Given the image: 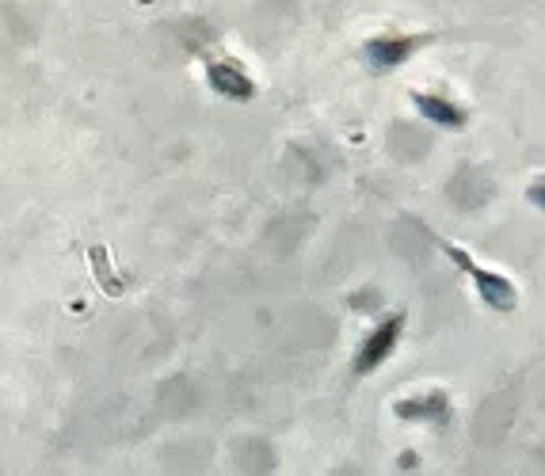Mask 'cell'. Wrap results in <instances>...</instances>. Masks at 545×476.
<instances>
[{"label": "cell", "instance_id": "1", "mask_svg": "<svg viewBox=\"0 0 545 476\" xmlns=\"http://www.w3.org/2000/svg\"><path fill=\"white\" fill-rule=\"evenodd\" d=\"M435 244L443 248L446 255H450L454 263H458L461 271L473 278V286H477V294L484 297V305H492V309H515L519 305V289H515V282L507 278V274H500V271H488L481 267V263L473 260V255L466 252V248H458V244H450V240H443V237H435Z\"/></svg>", "mask_w": 545, "mask_h": 476}, {"label": "cell", "instance_id": "2", "mask_svg": "<svg viewBox=\"0 0 545 476\" xmlns=\"http://www.w3.org/2000/svg\"><path fill=\"white\" fill-rule=\"evenodd\" d=\"M206 80L214 84V92L229 95V100H252L256 95V77L229 54H214L206 58Z\"/></svg>", "mask_w": 545, "mask_h": 476}, {"label": "cell", "instance_id": "3", "mask_svg": "<svg viewBox=\"0 0 545 476\" xmlns=\"http://www.w3.org/2000/svg\"><path fill=\"white\" fill-rule=\"evenodd\" d=\"M401 328H404V317H389L378 324V332L366 335V343L359 347V358H355V374H374L381 362L393 354L397 340H401Z\"/></svg>", "mask_w": 545, "mask_h": 476}, {"label": "cell", "instance_id": "4", "mask_svg": "<svg viewBox=\"0 0 545 476\" xmlns=\"http://www.w3.org/2000/svg\"><path fill=\"white\" fill-rule=\"evenodd\" d=\"M424 42H427V35H381L374 42H366V54H370V61L378 69H393L401 61H408Z\"/></svg>", "mask_w": 545, "mask_h": 476}, {"label": "cell", "instance_id": "5", "mask_svg": "<svg viewBox=\"0 0 545 476\" xmlns=\"http://www.w3.org/2000/svg\"><path fill=\"white\" fill-rule=\"evenodd\" d=\"M416 111L427 118V122H438V126H461L466 122V111L458 103H450L446 95H435V92H416Z\"/></svg>", "mask_w": 545, "mask_h": 476}, {"label": "cell", "instance_id": "6", "mask_svg": "<svg viewBox=\"0 0 545 476\" xmlns=\"http://www.w3.org/2000/svg\"><path fill=\"white\" fill-rule=\"evenodd\" d=\"M397 415H404V419H438V415H446V400H443L438 389H427V392H420V397H412V400H401V404H397Z\"/></svg>", "mask_w": 545, "mask_h": 476}]
</instances>
